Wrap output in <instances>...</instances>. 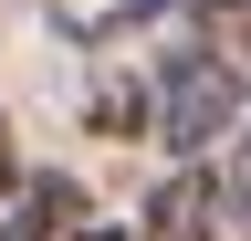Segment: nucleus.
Wrapping results in <instances>:
<instances>
[{"label":"nucleus","instance_id":"1","mask_svg":"<svg viewBox=\"0 0 251 241\" xmlns=\"http://www.w3.org/2000/svg\"><path fill=\"white\" fill-rule=\"evenodd\" d=\"M230 126H241V63H230V53H209V42H199V53H168L157 105H147V136L188 168L199 147H220Z\"/></svg>","mask_w":251,"mask_h":241},{"label":"nucleus","instance_id":"2","mask_svg":"<svg viewBox=\"0 0 251 241\" xmlns=\"http://www.w3.org/2000/svg\"><path fill=\"white\" fill-rule=\"evenodd\" d=\"M147 241H220V178L209 168H178L168 189L147 199Z\"/></svg>","mask_w":251,"mask_h":241},{"label":"nucleus","instance_id":"3","mask_svg":"<svg viewBox=\"0 0 251 241\" xmlns=\"http://www.w3.org/2000/svg\"><path fill=\"white\" fill-rule=\"evenodd\" d=\"M84 210V189L74 178H31V189L0 210V241H63V220Z\"/></svg>","mask_w":251,"mask_h":241},{"label":"nucleus","instance_id":"4","mask_svg":"<svg viewBox=\"0 0 251 241\" xmlns=\"http://www.w3.org/2000/svg\"><path fill=\"white\" fill-rule=\"evenodd\" d=\"M42 11H52V32H63V42H105V32H126V21L168 11V0H42Z\"/></svg>","mask_w":251,"mask_h":241},{"label":"nucleus","instance_id":"5","mask_svg":"<svg viewBox=\"0 0 251 241\" xmlns=\"http://www.w3.org/2000/svg\"><path fill=\"white\" fill-rule=\"evenodd\" d=\"M199 32L209 53H251V0H199Z\"/></svg>","mask_w":251,"mask_h":241},{"label":"nucleus","instance_id":"6","mask_svg":"<svg viewBox=\"0 0 251 241\" xmlns=\"http://www.w3.org/2000/svg\"><path fill=\"white\" fill-rule=\"evenodd\" d=\"M220 210H251V136H241V158H230V178H220Z\"/></svg>","mask_w":251,"mask_h":241},{"label":"nucleus","instance_id":"7","mask_svg":"<svg viewBox=\"0 0 251 241\" xmlns=\"http://www.w3.org/2000/svg\"><path fill=\"white\" fill-rule=\"evenodd\" d=\"M0 210H11V136H0Z\"/></svg>","mask_w":251,"mask_h":241},{"label":"nucleus","instance_id":"8","mask_svg":"<svg viewBox=\"0 0 251 241\" xmlns=\"http://www.w3.org/2000/svg\"><path fill=\"white\" fill-rule=\"evenodd\" d=\"M74 241H126V231H74Z\"/></svg>","mask_w":251,"mask_h":241},{"label":"nucleus","instance_id":"9","mask_svg":"<svg viewBox=\"0 0 251 241\" xmlns=\"http://www.w3.org/2000/svg\"><path fill=\"white\" fill-rule=\"evenodd\" d=\"M0 136H11V126H0Z\"/></svg>","mask_w":251,"mask_h":241}]
</instances>
